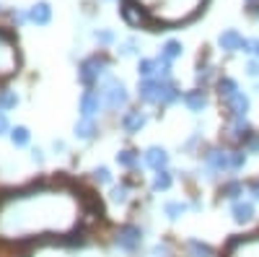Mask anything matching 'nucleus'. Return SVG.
I'll use <instances>...</instances> for the list:
<instances>
[{
    "label": "nucleus",
    "mask_w": 259,
    "mask_h": 257,
    "mask_svg": "<svg viewBox=\"0 0 259 257\" xmlns=\"http://www.w3.org/2000/svg\"><path fill=\"white\" fill-rule=\"evenodd\" d=\"M140 99L153 101V104H174V101L179 99V91H177L171 83L145 78V81L140 83Z\"/></svg>",
    "instance_id": "nucleus-1"
},
{
    "label": "nucleus",
    "mask_w": 259,
    "mask_h": 257,
    "mask_svg": "<svg viewBox=\"0 0 259 257\" xmlns=\"http://www.w3.org/2000/svg\"><path fill=\"white\" fill-rule=\"evenodd\" d=\"M16 68H18L16 45L6 31H0V78H8Z\"/></svg>",
    "instance_id": "nucleus-2"
},
{
    "label": "nucleus",
    "mask_w": 259,
    "mask_h": 257,
    "mask_svg": "<svg viewBox=\"0 0 259 257\" xmlns=\"http://www.w3.org/2000/svg\"><path fill=\"white\" fill-rule=\"evenodd\" d=\"M226 257H259V234L233 239L226 247Z\"/></svg>",
    "instance_id": "nucleus-3"
},
{
    "label": "nucleus",
    "mask_w": 259,
    "mask_h": 257,
    "mask_svg": "<svg viewBox=\"0 0 259 257\" xmlns=\"http://www.w3.org/2000/svg\"><path fill=\"white\" fill-rule=\"evenodd\" d=\"M104 68H106V60L104 57H89L80 65V73H78V78H80V83H94V81H99V76L104 73Z\"/></svg>",
    "instance_id": "nucleus-4"
},
{
    "label": "nucleus",
    "mask_w": 259,
    "mask_h": 257,
    "mask_svg": "<svg viewBox=\"0 0 259 257\" xmlns=\"http://www.w3.org/2000/svg\"><path fill=\"white\" fill-rule=\"evenodd\" d=\"M140 239H143V231H140L138 226H124V229H119V234H117V244H119L122 249H135V247L140 244Z\"/></svg>",
    "instance_id": "nucleus-5"
},
{
    "label": "nucleus",
    "mask_w": 259,
    "mask_h": 257,
    "mask_svg": "<svg viewBox=\"0 0 259 257\" xmlns=\"http://www.w3.org/2000/svg\"><path fill=\"white\" fill-rule=\"evenodd\" d=\"M228 104V112H231V117L233 120H244L246 117V112H249V96L244 94V91H239L231 101H226Z\"/></svg>",
    "instance_id": "nucleus-6"
},
{
    "label": "nucleus",
    "mask_w": 259,
    "mask_h": 257,
    "mask_svg": "<svg viewBox=\"0 0 259 257\" xmlns=\"http://www.w3.org/2000/svg\"><path fill=\"white\" fill-rule=\"evenodd\" d=\"M104 94H106V104L114 106V109L127 101V91H124V86H122V83H117V81H112L109 86H106V91H104Z\"/></svg>",
    "instance_id": "nucleus-7"
},
{
    "label": "nucleus",
    "mask_w": 259,
    "mask_h": 257,
    "mask_svg": "<svg viewBox=\"0 0 259 257\" xmlns=\"http://www.w3.org/2000/svg\"><path fill=\"white\" fill-rule=\"evenodd\" d=\"M205 161H207L212 169H218V171L231 169V154H228V151H221V148H212V151H207V154H205Z\"/></svg>",
    "instance_id": "nucleus-8"
},
{
    "label": "nucleus",
    "mask_w": 259,
    "mask_h": 257,
    "mask_svg": "<svg viewBox=\"0 0 259 257\" xmlns=\"http://www.w3.org/2000/svg\"><path fill=\"white\" fill-rule=\"evenodd\" d=\"M218 45H221L226 52H236V50H241V45H244V36H241L239 31L228 29V31H223V34L218 36Z\"/></svg>",
    "instance_id": "nucleus-9"
},
{
    "label": "nucleus",
    "mask_w": 259,
    "mask_h": 257,
    "mask_svg": "<svg viewBox=\"0 0 259 257\" xmlns=\"http://www.w3.org/2000/svg\"><path fill=\"white\" fill-rule=\"evenodd\" d=\"M145 164H148L150 169L161 171V169L168 164V154L163 151V148H148V151H145Z\"/></svg>",
    "instance_id": "nucleus-10"
},
{
    "label": "nucleus",
    "mask_w": 259,
    "mask_h": 257,
    "mask_svg": "<svg viewBox=\"0 0 259 257\" xmlns=\"http://www.w3.org/2000/svg\"><path fill=\"white\" fill-rule=\"evenodd\" d=\"M231 216H233V221H236V224H246V221H251V218H254V205H251V203H244V200L233 203Z\"/></svg>",
    "instance_id": "nucleus-11"
},
{
    "label": "nucleus",
    "mask_w": 259,
    "mask_h": 257,
    "mask_svg": "<svg viewBox=\"0 0 259 257\" xmlns=\"http://www.w3.org/2000/svg\"><path fill=\"white\" fill-rule=\"evenodd\" d=\"M29 18L34 21V24H39V26H47V24H50V18H52V8H50V3H36V6H31Z\"/></svg>",
    "instance_id": "nucleus-12"
},
{
    "label": "nucleus",
    "mask_w": 259,
    "mask_h": 257,
    "mask_svg": "<svg viewBox=\"0 0 259 257\" xmlns=\"http://www.w3.org/2000/svg\"><path fill=\"white\" fill-rule=\"evenodd\" d=\"M122 16H124V21H130V24H150V21L145 18V11L135 8L130 0H122Z\"/></svg>",
    "instance_id": "nucleus-13"
},
{
    "label": "nucleus",
    "mask_w": 259,
    "mask_h": 257,
    "mask_svg": "<svg viewBox=\"0 0 259 257\" xmlns=\"http://www.w3.org/2000/svg\"><path fill=\"white\" fill-rule=\"evenodd\" d=\"M184 104H187V109H192V112H202L205 106H207V94L205 91H189V94H184Z\"/></svg>",
    "instance_id": "nucleus-14"
},
{
    "label": "nucleus",
    "mask_w": 259,
    "mask_h": 257,
    "mask_svg": "<svg viewBox=\"0 0 259 257\" xmlns=\"http://www.w3.org/2000/svg\"><path fill=\"white\" fill-rule=\"evenodd\" d=\"M145 120H148V117H145L143 112H127V115L122 117V127H124L127 133H138L140 127L145 125Z\"/></svg>",
    "instance_id": "nucleus-15"
},
{
    "label": "nucleus",
    "mask_w": 259,
    "mask_h": 257,
    "mask_svg": "<svg viewBox=\"0 0 259 257\" xmlns=\"http://www.w3.org/2000/svg\"><path fill=\"white\" fill-rule=\"evenodd\" d=\"M80 112H83V117H94L99 112V96L94 91H85L80 96Z\"/></svg>",
    "instance_id": "nucleus-16"
},
{
    "label": "nucleus",
    "mask_w": 259,
    "mask_h": 257,
    "mask_svg": "<svg viewBox=\"0 0 259 257\" xmlns=\"http://www.w3.org/2000/svg\"><path fill=\"white\" fill-rule=\"evenodd\" d=\"M218 94H221V99L231 101L236 94H239V86H236L233 78H221V81H218Z\"/></svg>",
    "instance_id": "nucleus-17"
},
{
    "label": "nucleus",
    "mask_w": 259,
    "mask_h": 257,
    "mask_svg": "<svg viewBox=\"0 0 259 257\" xmlns=\"http://www.w3.org/2000/svg\"><path fill=\"white\" fill-rule=\"evenodd\" d=\"M94 133H96V125H94V120H91V117H83V120L75 125V135H78V138H83V140L94 138Z\"/></svg>",
    "instance_id": "nucleus-18"
},
{
    "label": "nucleus",
    "mask_w": 259,
    "mask_h": 257,
    "mask_svg": "<svg viewBox=\"0 0 259 257\" xmlns=\"http://www.w3.org/2000/svg\"><path fill=\"white\" fill-rule=\"evenodd\" d=\"M158 68H161V60H140V65H138L143 78H150L153 73H158Z\"/></svg>",
    "instance_id": "nucleus-19"
},
{
    "label": "nucleus",
    "mask_w": 259,
    "mask_h": 257,
    "mask_svg": "<svg viewBox=\"0 0 259 257\" xmlns=\"http://www.w3.org/2000/svg\"><path fill=\"white\" fill-rule=\"evenodd\" d=\"M231 135H233L236 140H246V138H249V125H246V120H233Z\"/></svg>",
    "instance_id": "nucleus-20"
},
{
    "label": "nucleus",
    "mask_w": 259,
    "mask_h": 257,
    "mask_svg": "<svg viewBox=\"0 0 259 257\" xmlns=\"http://www.w3.org/2000/svg\"><path fill=\"white\" fill-rule=\"evenodd\" d=\"M179 55H182V45H179V42H166L163 50H161V57L163 60H174Z\"/></svg>",
    "instance_id": "nucleus-21"
},
{
    "label": "nucleus",
    "mask_w": 259,
    "mask_h": 257,
    "mask_svg": "<svg viewBox=\"0 0 259 257\" xmlns=\"http://www.w3.org/2000/svg\"><path fill=\"white\" fill-rule=\"evenodd\" d=\"M223 195H226L228 200H236L239 195H244V185H241V182H228V185H223Z\"/></svg>",
    "instance_id": "nucleus-22"
},
{
    "label": "nucleus",
    "mask_w": 259,
    "mask_h": 257,
    "mask_svg": "<svg viewBox=\"0 0 259 257\" xmlns=\"http://www.w3.org/2000/svg\"><path fill=\"white\" fill-rule=\"evenodd\" d=\"M11 140H13V145H26L29 143V130L26 127H13Z\"/></svg>",
    "instance_id": "nucleus-23"
},
{
    "label": "nucleus",
    "mask_w": 259,
    "mask_h": 257,
    "mask_svg": "<svg viewBox=\"0 0 259 257\" xmlns=\"http://www.w3.org/2000/svg\"><path fill=\"white\" fill-rule=\"evenodd\" d=\"M171 187V177H168V171H158V174H156V179H153V190L158 192V190H168Z\"/></svg>",
    "instance_id": "nucleus-24"
},
{
    "label": "nucleus",
    "mask_w": 259,
    "mask_h": 257,
    "mask_svg": "<svg viewBox=\"0 0 259 257\" xmlns=\"http://www.w3.org/2000/svg\"><path fill=\"white\" fill-rule=\"evenodd\" d=\"M16 104H18V96L13 91H3V94H0V106H3V109H13Z\"/></svg>",
    "instance_id": "nucleus-25"
},
{
    "label": "nucleus",
    "mask_w": 259,
    "mask_h": 257,
    "mask_svg": "<svg viewBox=\"0 0 259 257\" xmlns=\"http://www.w3.org/2000/svg\"><path fill=\"white\" fill-rule=\"evenodd\" d=\"M189 249L194 252V257H210V254H212L210 247H205V244L197 242V239H192V242H189Z\"/></svg>",
    "instance_id": "nucleus-26"
},
{
    "label": "nucleus",
    "mask_w": 259,
    "mask_h": 257,
    "mask_svg": "<svg viewBox=\"0 0 259 257\" xmlns=\"http://www.w3.org/2000/svg\"><path fill=\"white\" fill-rule=\"evenodd\" d=\"M184 210H187V205H184V203H168V205H166V213H168V218H179Z\"/></svg>",
    "instance_id": "nucleus-27"
},
{
    "label": "nucleus",
    "mask_w": 259,
    "mask_h": 257,
    "mask_svg": "<svg viewBox=\"0 0 259 257\" xmlns=\"http://www.w3.org/2000/svg\"><path fill=\"white\" fill-rule=\"evenodd\" d=\"M117 161H119L122 166H135L138 156H135L133 151H119V154H117Z\"/></svg>",
    "instance_id": "nucleus-28"
},
{
    "label": "nucleus",
    "mask_w": 259,
    "mask_h": 257,
    "mask_svg": "<svg viewBox=\"0 0 259 257\" xmlns=\"http://www.w3.org/2000/svg\"><path fill=\"white\" fill-rule=\"evenodd\" d=\"M94 177H96L101 185L112 182V174H109V169H106V166H99V169H94Z\"/></svg>",
    "instance_id": "nucleus-29"
},
{
    "label": "nucleus",
    "mask_w": 259,
    "mask_h": 257,
    "mask_svg": "<svg viewBox=\"0 0 259 257\" xmlns=\"http://www.w3.org/2000/svg\"><path fill=\"white\" fill-rule=\"evenodd\" d=\"M244 164H246L244 151H236V154H231V169H241Z\"/></svg>",
    "instance_id": "nucleus-30"
},
{
    "label": "nucleus",
    "mask_w": 259,
    "mask_h": 257,
    "mask_svg": "<svg viewBox=\"0 0 259 257\" xmlns=\"http://www.w3.org/2000/svg\"><path fill=\"white\" fill-rule=\"evenodd\" d=\"M112 200H114V203H124V200H127V190H124V187H114V190H112Z\"/></svg>",
    "instance_id": "nucleus-31"
},
{
    "label": "nucleus",
    "mask_w": 259,
    "mask_h": 257,
    "mask_svg": "<svg viewBox=\"0 0 259 257\" xmlns=\"http://www.w3.org/2000/svg\"><path fill=\"white\" fill-rule=\"evenodd\" d=\"M96 39L101 42V45H109V42L114 39V34L112 31H96Z\"/></svg>",
    "instance_id": "nucleus-32"
},
{
    "label": "nucleus",
    "mask_w": 259,
    "mask_h": 257,
    "mask_svg": "<svg viewBox=\"0 0 259 257\" xmlns=\"http://www.w3.org/2000/svg\"><path fill=\"white\" fill-rule=\"evenodd\" d=\"M246 73H249V76H259V62H256V60H251L249 65H246Z\"/></svg>",
    "instance_id": "nucleus-33"
},
{
    "label": "nucleus",
    "mask_w": 259,
    "mask_h": 257,
    "mask_svg": "<svg viewBox=\"0 0 259 257\" xmlns=\"http://www.w3.org/2000/svg\"><path fill=\"white\" fill-rule=\"evenodd\" d=\"M249 190H251V195L259 200V179H256V182H251V185H249Z\"/></svg>",
    "instance_id": "nucleus-34"
},
{
    "label": "nucleus",
    "mask_w": 259,
    "mask_h": 257,
    "mask_svg": "<svg viewBox=\"0 0 259 257\" xmlns=\"http://www.w3.org/2000/svg\"><path fill=\"white\" fill-rule=\"evenodd\" d=\"M135 52V45H133V42H127V45L122 47V55H133Z\"/></svg>",
    "instance_id": "nucleus-35"
},
{
    "label": "nucleus",
    "mask_w": 259,
    "mask_h": 257,
    "mask_svg": "<svg viewBox=\"0 0 259 257\" xmlns=\"http://www.w3.org/2000/svg\"><path fill=\"white\" fill-rule=\"evenodd\" d=\"M8 130V120H6V115L0 112V133H6Z\"/></svg>",
    "instance_id": "nucleus-36"
},
{
    "label": "nucleus",
    "mask_w": 259,
    "mask_h": 257,
    "mask_svg": "<svg viewBox=\"0 0 259 257\" xmlns=\"http://www.w3.org/2000/svg\"><path fill=\"white\" fill-rule=\"evenodd\" d=\"M249 151H259V135L249 140Z\"/></svg>",
    "instance_id": "nucleus-37"
},
{
    "label": "nucleus",
    "mask_w": 259,
    "mask_h": 257,
    "mask_svg": "<svg viewBox=\"0 0 259 257\" xmlns=\"http://www.w3.org/2000/svg\"><path fill=\"white\" fill-rule=\"evenodd\" d=\"M24 18H26L24 13H13V21H16V24H21V21H24Z\"/></svg>",
    "instance_id": "nucleus-38"
},
{
    "label": "nucleus",
    "mask_w": 259,
    "mask_h": 257,
    "mask_svg": "<svg viewBox=\"0 0 259 257\" xmlns=\"http://www.w3.org/2000/svg\"><path fill=\"white\" fill-rule=\"evenodd\" d=\"M249 3V8H259V0H246Z\"/></svg>",
    "instance_id": "nucleus-39"
},
{
    "label": "nucleus",
    "mask_w": 259,
    "mask_h": 257,
    "mask_svg": "<svg viewBox=\"0 0 259 257\" xmlns=\"http://www.w3.org/2000/svg\"><path fill=\"white\" fill-rule=\"evenodd\" d=\"M254 55H259V39H254Z\"/></svg>",
    "instance_id": "nucleus-40"
}]
</instances>
